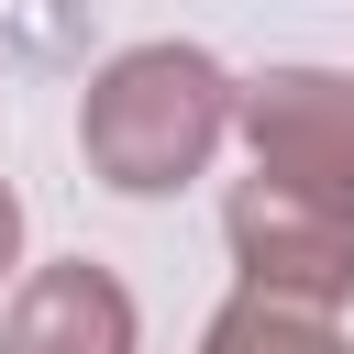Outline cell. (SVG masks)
I'll list each match as a JSON object with an SVG mask.
<instances>
[{"instance_id":"obj_3","label":"cell","mask_w":354,"mask_h":354,"mask_svg":"<svg viewBox=\"0 0 354 354\" xmlns=\"http://www.w3.org/2000/svg\"><path fill=\"white\" fill-rule=\"evenodd\" d=\"M221 243H232L254 299H299V310H343L354 299V210H332V199L243 177L221 199Z\"/></svg>"},{"instance_id":"obj_6","label":"cell","mask_w":354,"mask_h":354,"mask_svg":"<svg viewBox=\"0 0 354 354\" xmlns=\"http://www.w3.org/2000/svg\"><path fill=\"white\" fill-rule=\"evenodd\" d=\"M22 266V199H11V177H0V277Z\"/></svg>"},{"instance_id":"obj_2","label":"cell","mask_w":354,"mask_h":354,"mask_svg":"<svg viewBox=\"0 0 354 354\" xmlns=\"http://www.w3.org/2000/svg\"><path fill=\"white\" fill-rule=\"evenodd\" d=\"M232 133L254 144V177L354 210V77H343V66H266V77H232Z\"/></svg>"},{"instance_id":"obj_1","label":"cell","mask_w":354,"mask_h":354,"mask_svg":"<svg viewBox=\"0 0 354 354\" xmlns=\"http://www.w3.org/2000/svg\"><path fill=\"white\" fill-rule=\"evenodd\" d=\"M232 133V77L210 44H122L77 100V155L122 199H177Z\"/></svg>"},{"instance_id":"obj_4","label":"cell","mask_w":354,"mask_h":354,"mask_svg":"<svg viewBox=\"0 0 354 354\" xmlns=\"http://www.w3.org/2000/svg\"><path fill=\"white\" fill-rule=\"evenodd\" d=\"M0 354H144V310L111 266L88 254H55L11 288L0 310Z\"/></svg>"},{"instance_id":"obj_7","label":"cell","mask_w":354,"mask_h":354,"mask_svg":"<svg viewBox=\"0 0 354 354\" xmlns=\"http://www.w3.org/2000/svg\"><path fill=\"white\" fill-rule=\"evenodd\" d=\"M343 354H354V343H343Z\"/></svg>"},{"instance_id":"obj_5","label":"cell","mask_w":354,"mask_h":354,"mask_svg":"<svg viewBox=\"0 0 354 354\" xmlns=\"http://www.w3.org/2000/svg\"><path fill=\"white\" fill-rule=\"evenodd\" d=\"M199 354H343V332H332V310H299V299H254V288H232V299L210 310Z\"/></svg>"}]
</instances>
